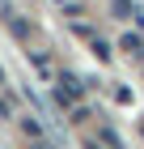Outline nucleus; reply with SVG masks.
<instances>
[{
  "instance_id": "20e7f679",
  "label": "nucleus",
  "mask_w": 144,
  "mask_h": 149,
  "mask_svg": "<svg viewBox=\"0 0 144 149\" xmlns=\"http://www.w3.org/2000/svg\"><path fill=\"white\" fill-rule=\"evenodd\" d=\"M93 56H98V60H110V43H102V38H93Z\"/></svg>"
},
{
  "instance_id": "39448f33",
  "label": "nucleus",
  "mask_w": 144,
  "mask_h": 149,
  "mask_svg": "<svg viewBox=\"0 0 144 149\" xmlns=\"http://www.w3.org/2000/svg\"><path fill=\"white\" fill-rule=\"evenodd\" d=\"M102 141H106L110 149H119V145H123V141H119V132H110V128H102Z\"/></svg>"
},
{
  "instance_id": "423d86ee",
  "label": "nucleus",
  "mask_w": 144,
  "mask_h": 149,
  "mask_svg": "<svg viewBox=\"0 0 144 149\" xmlns=\"http://www.w3.org/2000/svg\"><path fill=\"white\" fill-rule=\"evenodd\" d=\"M0 119H9V107H4V102H0Z\"/></svg>"
},
{
  "instance_id": "f257e3e1",
  "label": "nucleus",
  "mask_w": 144,
  "mask_h": 149,
  "mask_svg": "<svg viewBox=\"0 0 144 149\" xmlns=\"http://www.w3.org/2000/svg\"><path fill=\"white\" fill-rule=\"evenodd\" d=\"M81 94H85V81H81V77H72V72H64V77H59V85H55V98H59L64 107H72Z\"/></svg>"
},
{
  "instance_id": "7ed1b4c3",
  "label": "nucleus",
  "mask_w": 144,
  "mask_h": 149,
  "mask_svg": "<svg viewBox=\"0 0 144 149\" xmlns=\"http://www.w3.org/2000/svg\"><path fill=\"white\" fill-rule=\"evenodd\" d=\"M21 132H25V136H34V141H38V136H43V124H34V119H21Z\"/></svg>"
},
{
  "instance_id": "f03ea898",
  "label": "nucleus",
  "mask_w": 144,
  "mask_h": 149,
  "mask_svg": "<svg viewBox=\"0 0 144 149\" xmlns=\"http://www.w3.org/2000/svg\"><path fill=\"white\" fill-rule=\"evenodd\" d=\"M110 13L119 17V22H127V17H136V4L132 0H110Z\"/></svg>"
},
{
  "instance_id": "0eeeda50",
  "label": "nucleus",
  "mask_w": 144,
  "mask_h": 149,
  "mask_svg": "<svg viewBox=\"0 0 144 149\" xmlns=\"http://www.w3.org/2000/svg\"><path fill=\"white\" fill-rule=\"evenodd\" d=\"M140 136H144V119H140Z\"/></svg>"
},
{
  "instance_id": "6e6552de",
  "label": "nucleus",
  "mask_w": 144,
  "mask_h": 149,
  "mask_svg": "<svg viewBox=\"0 0 144 149\" xmlns=\"http://www.w3.org/2000/svg\"><path fill=\"white\" fill-rule=\"evenodd\" d=\"M0 81H4V72H0Z\"/></svg>"
}]
</instances>
